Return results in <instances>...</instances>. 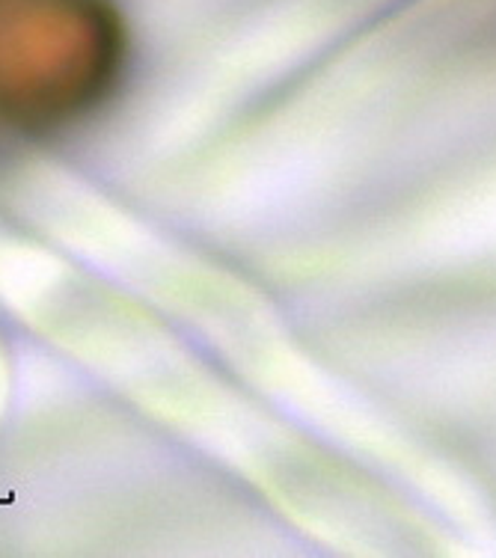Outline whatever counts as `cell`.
Wrapping results in <instances>:
<instances>
[{
	"mask_svg": "<svg viewBox=\"0 0 496 558\" xmlns=\"http://www.w3.org/2000/svg\"><path fill=\"white\" fill-rule=\"evenodd\" d=\"M125 65L113 0H0V134L48 137L101 108Z\"/></svg>",
	"mask_w": 496,
	"mask_h": 558,
	"instance_id": "obj_1",
	"label": "cell"
}]
</instances>
